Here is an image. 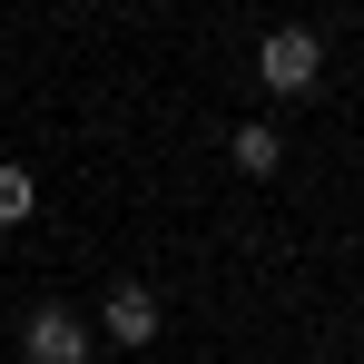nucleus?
<instances>
[{"instance_id": "20e7f679", "label": "nucleus", "mask_w": 364, "mask_h": 364, "mask_svg": "<svg viewBox=\"0 0 364 364\" xmlns=\"http://www.w3.org/2000/svg\"><path fill=\"white\" fill-rule=\"evenodd\" d=\"M227 158H237L246 178H276V168H286V138H276V128H266V119H246L237 138H227Z\"/></svg>"}, {"instance_id": "f03ea898", "label": "nucleus", "mask_w": 364, "mask_h": 364, "mask_svg": "<svg viewBox=\"0 0 364 364\" xmlns=\"http://www.w3.org/2000/svg\"><path fill=\"white\" fill-rule=\"evenodd\" d=\"M20 355H30V364H89V325L60 315V305H40V315L20 325Z\"/></svg>"}, {"instance_id": "f257e3e1", "label": "nucleus", "mask_w": 364, "mask_h": 364, "mask_svg": "<svg viewBox=\"0 0 364 364\" xmlns=\"http://www.w3.org/2000/svg\"><path fill=\"white\" fill-rule=\"evenodd\" d=\"M315 69H325L315 30H266V40H256V79H266L276 99H305V89H315Z\"/></svg>"}, {"instance_id": "7ed1b4c3", "label": "nucleus", "mask_w": 364, "mask_h": 364, "mask_svg": "<svg viewBox=\"0 0 364 364\" xmlns=\"http://www.w3.org/2000/svg\"><path fill=\"white\" fill-rule=\"evenodd\" d=\"M99 325H109V345H148V335H158V296H148V286H109Z\"/></svg>"}, {"instance_id": "39448f33", "label": "nucleus", "mask_w": 364, "mask_h": 364, "mask_svg": "<svg viewBox=\"0 0 364 364\" xmlns=\"http://www.w3.org/2000/svg\"><path fill=\"white\" fill-rule=\"evenodd\" d=\"M30 207H40V178H30V168H10V158H0V227H20V217H30Z\"/></svg>"}]
</instances>
